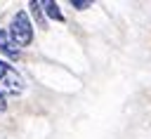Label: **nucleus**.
Masks as SVG:
<instances>
[{
  "label": "nucleus",
  "instance_id": "f257e3e1",
  "mask_svg": "<svg viewBox=\"0 0 151 139\" xmlns=\"http://www.w3.org/2000/svg\"><path fill=\"white\" fill-rule=\"evenodd\" d=\"M7 31H9L12 40H14L19 47H28V45L33 42V24H31V19H28V14H26L24 9H19V12L12 16Z\"/></svg>",
  "mask_w": 151,
  "mask_h": 139
},
{
  "label": "nucleus",
  "instance_id": "f03ea898",
  "mask_svg": "<svg viewBox=\"0 0 151 139\" xmlns=\"http://www.w3.org/2000/svg\"><path fill=\"white\" fill-rule=\"evenodd\" d=\"M0 54H5L7 59H19V57H21L19 45L12 40L9 31H5V28H0Z\"/></svg>",
  "mask_w": 151,
  "mask_h": 139
},
{
  "label": "nucleus",
  "instance_id": "7ed1b4c3",
  "mask_svg": "<svg viewBox=\"0 0 151 139\" xmlns=\"http://www.w3.org/2000/svg\"><path fill=\"white\" fill-rule=\"evenodd\" d=\"M2 82H5L7 92H12V94H21V92H24V80H21V75H19L14 68L7 73V78H5Z\"/></svg>",
  "mask_w": 151,
  "mask_h": 139
},
{
  "label": "nucleus",
  "instance_id": "20e7f679",
  "mask_svg": "<svg viewBox=\"0 0 151 139\" xmlns=\"http://www.w3.org/2000/svg\"><path fill=\"white\" fill-rule=\"evenodd\" d=\"M42 9H45V14H47L50 19H54V21H64V14H61V9H59L57 2L45 0V2H42Z\"/></svg>",
  "mask_w": 151,
  "mask_h": 139
},
{
  "label": "nucleus",
  "instance_id": "39448f33",
  "mask_svg": "<svg viewBox=\"0 0 151 139\" xmlns=\"http://www.w3.org/2000/svg\"><path fill=\"white\" fill-rule=\"evenodd\" d=\"M28 7H31V12H33V16L38 19V24L45 28V14H42V2H35V0H31L28 2Z\"/></svg>",
  "mask_w": 151,
  "mask_h": 139
},
{
  "label": "nucleus",
  "instance_id": "423d86ee",
  "mask_svg": "<svg viewBox=\"0 0 151 139\" xmlns=\"http://www.w3.org/2000/svg\"><path fill=\"white\" fill-rule=\"evenodd\" d=\"M9 71H12V66H9L7 61H2V59H0V82L7 78V73H9Z\"/></svg>",
  "mask_w": 151,
  "mask_h": 139
},
{
  "label": "nucleus",
  "instance_id": "0eeeda50",
  "mask_svg": "<svg viewBox=\"0 0 151 139\" xmlns=\"http://www.w3.org/2000/svg\"><path fill=\"white\" fill-rule=\"evenodd\" d=\"M71 5H73L76 9H87L92 2H90V0H71Z\"/></svg>",
  "mask_w": 151,
  "mask_h": 139
},
{
  "label": "nucleus",
  "instance_id": "6e6552de",
  "mask_svg": "<svg viewBox=\"0 0 151 139\" xmlns=\"http://www.w3.org/2000/svg\"><path fill=\"white\" fill-rule=\"evenodd\" d=\"M7 111V99H5V94L0 92V113H5Z\"/></svg>",
  "mask_w": 151,
  "mask_h": 139
}]
</instances>
